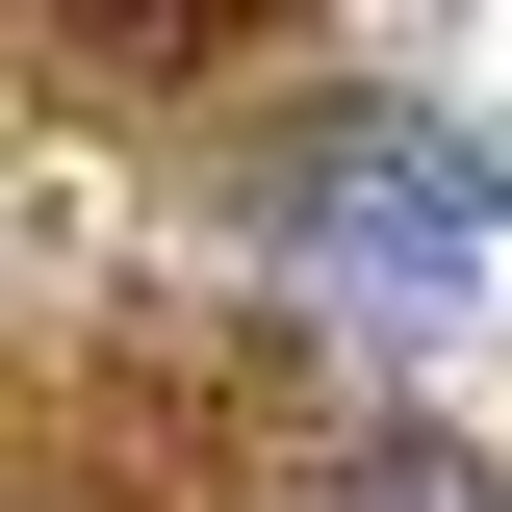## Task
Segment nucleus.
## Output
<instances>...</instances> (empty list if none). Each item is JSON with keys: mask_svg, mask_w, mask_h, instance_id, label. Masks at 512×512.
I'll return each instance as SVG.
<instances>
[{"mask_svg": "<svg viewBox=\"0 0 512 512\" xmlns=\"http://www.w3.org/2000/svg\"><path fill=\"white\" fill-rule=\"evenodd\" d=\"M333 512H512V487H487L461 436H359V461H333Z\"/></svg>", "mask_w": 512, "mask_h": 512, "instance_id": "nucleus-1", "label": "nucleus"}]
</instances>
